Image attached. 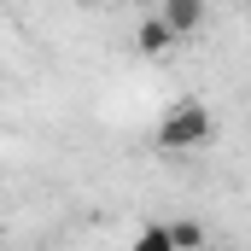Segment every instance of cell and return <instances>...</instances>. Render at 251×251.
<instances>
[{"mask_svg": "<svg viewBox=\"0 0 251 251\" xmlns=\"http://www.w3.org/2000/svg\"><path fill=\"white\" fill-rule=\"evenodd\" d=\"M210 134H216V123H210V111L199 105V100H176L164 117H158V152H199V146H210Z\"/></svg>", "mask_w": 251, "mask_h": 251, "instance_id": "cell-1", "label": "cell"}, {"mask_svg": "<svg viewBox=\"0 0 251 251\" xmlns=\"http://www.w3.org/2000/svg\"><path fill=\"white\" fill-rule=\"evenodd\" d=\"M176 41H181V35L170 29V18H164V12H158V18H140V29H134V47H140V53H152V59H158V53H170Z\"/></svg>", "mask_w": 251, "mask_h": 251, "instance_id": "cell-2", "label": "cell"}, {"mask_svg": "<svg viewBox=\"0 0 251 251\" xmlns=\"http://www.w3.org/2000/svg\"><path fill=\"white\" fill-rule=\"evenodd\" d=\"M158 12L170 18V29H176V35H193V29H204V0H164Z\"/></svg>", "mask_w": 251, "mask_h": 251, "instance_id": "cell-3", "label": "cell"}, {"mask_svg": "<svg viewBox=\"0 0 251 251\" xmlns=\"http://www.w3.org/2000/svg\"><path fill=\"white\" fill-rule=\"evenodd\" d=\"M170 240H176V246H199V240H204V228H199V222H176V228H170Z\"/></svg>", "mask_w": 251, "mask_h": 251, "instance_id": "cell-4", "label": "cell"}, {"mask_svg": "<svg viewBox=\"0 0 251 251\" xmlns=\"http://www.w3.org/2000/svg\"><path fill=\"white\" fill-rule=\"evenodd\" d=\"M176 240H170V228H146L140 234V251H170Z\"/></svg>", "mask_w": 251, "mask_h": 251, "instance_id": "cell-5", "label": "cell"}]
</instances>
